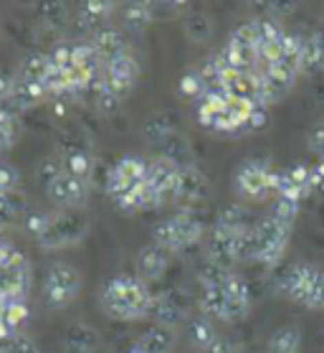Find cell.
I'll return each mask as SVG.
<instances>
[{
    "label": "cell",
    "mask_w": 324,
    "mask_h": 353,
    "mask_svg": "<svg viewBox=\"0 0 324 353\" xmlns=\"http://www.w3.org/2000/svg\"><path fill=\"white\" fill-rule=\"evenodd\" d=\"M152 297L155 295L150 292L147 282L125 274V277H114L107 282L102 292V307L111 321H142L150 315Z\"/></svg>",
    "instance_id": "1"
},
{
    "label": "cell",
    "mask_w": 324,
    "mask_h": 353,
    "mask_svg": "<svg viewBox=\"0 0 324 353\" xmlns=\"http://www.w3.org/2000/svg\"><path fill=\"white\" fill-rule=\"evenodd\" d=\"M89 229H91V221L81 209H63L51 214V224L43 232V236L39 239V247L43 249H63V247H74L79 241L87 239Z\"/></svg>",
    "instance_id": "2"
},
{
    "label": "cell",
    "mask_w": 324,
    "mask_h": 353,
    "mask_svg": "<svg viewBox=\"0 0 324 353\" xmlns=\"http://www.w3.org/2000/svg\"><path fill=\"white\" fill-rule=\"evenodd\" d=\"M200 236H203V226L198 219L190 216V214H177V216L165 219L155 226L152 244L162 247L167 254H180L188 247H193Z\"/></svg>",
    "instance_id": "3"
},
{
    "label": "cell",
    "mask_w": 324,
    "mask_h": 353,
    "mask_svg": "<svg viewBox=\"0 0 324 353\" xmlns=\"http://www.w3.org/2000/svg\"><path fill=\"white\" fill-rule=\"evenodd\" d=\"M81 272L76 267L66 265V262H54L46 270V282H43V295L46 303L54 310L69 307L79 297L81 292Z\"/></svg>",
    "instance_id": "4"
},
{
    "label": "cell",
    "mask_w": 324,
    "mask_h": 353,
    "mask_svg": "<svg viewBox=\"0 0 324 353\" xmlns=\"http://www.w3.org/2000/svg\"><path fill=\"white\" fill-rule=\"evenodd\" d=\"M274 170L266 161H246L233 176V188L246 201H266L274 193Z\"/></svg>",
    "instance_id": "5"
},
{
    "label": "cell",
    "mask_w": 324,
    "mask_h": 353,
    "mask_svg": "<svg viewBox=\"0 0 324 353\" xmlns=\"http://www.w3.org/2000/svg\"><path fill=\"white\" fill-rule=\"evenodd\" d=\"M289 234L292 232L279 224L277 219H259L253 224V236H256V257H253V262L266 267L277 265L281 254H284L286 244H289Z\"/></svg>",
    "instance_id": "6"
},
{
    "label": "cell",
    "mask_w": 324,
    "mask_h": 353,
    "mask_svg": "<svg viewBox=\"0 0 324 353\" xmlns=\"http://www.w3.org/2000/svg\"><path fill=\"white\" fill-rule=\"evenodd\" d=\"M319 274V270H314L307 262H299V265H289L284 272H279L277 277V292L286 300H292L296 305H304L309 290L314 285V277Z\"/></svg>",
    "instance_id": "7"
},
{
    "label": "cell",
    "mask_w": 324,
    "mask_h": 353,
    "mask_svg": "<svg viewBox=\"0 0 324 353\" xmlns=\"http://www.w3.org/2000/svg\"><path fill=\"white\" fill-rule=\"evenodd\" d=\"M147 181L160 193L162 206L165 203H175L177 201V191H180V165H175L173 161L158 155V158H152L147 163Z\"/></svg>",
    "instance_id": "8"
},
{
    "label": "cell",
    "mask_w": 324,
    "mask_h": 353,
    "mask_svg": "<svg viewBox=\"0 0 324 353\" xmlns=\"http://www.w3.org/2000/svg\"><path fill=\"white\" fill-rule=\"evenodd\" d=\"M150 318H155V325L177 330L188 318V297L180 292H162V295L152 297Z\"/></svg>",
    "instance_id": "9"
},
{
    "label": "cell",
    "mask_w": 324,
    "mask_h": 353,
    "mask_svg": "<svg viewBox=\"0 0 324 353\" xmlns=\"http://www.w3.org/2000/svg\"><path fill=\"white\" fill-rule=\"evenodd\" d=\"M259 77H261V105L266 107V105H277L284 97H289V92L294 89L299 74L289 72L281 64H271V66H261Z\"/></svg>",
    "instance_id": "10"
},
{
    "label": "cell",
    "mask_w": 324,
    "mask_h": 353,
    "mask_svg": "<svg viewBox=\"0 0 324 353\" xmlns=\"http://www.w3.org/2000/svg\"><path fill=\"white\" fill-rule=\"evenodd\" d=\"M46 193H48V199L54 201L56 206H61V209H81L89 201L91 183L79 181V178L69 176V173H61L54 183L48 185Z\"/></svg>",
    "instance_id": "11"
},
{
    "label": "cell",
    "mask_w": 324,
    "mask_h": 353,
    "mask_svg": "<svg viewBox=\"0 0 324 353\" xmlns=\"http://www.w3.org/2000/svg\"><path fill=\"white\" fill-rule=\"evenodd\" d=\"M167 265H170V254L165 249L158 244H147L137 254V277L142 282H155L165 274Z\"/></svg>",
    "instance_id": "12"
},
{
    "label": "cell",
    "mask_w": 324,
    "mask_h": 353,
    "mask_svg": "<svg viewBox=\"0 0 324 353\" xmlns=\"http://www.w3.org/2000/svg\"><path fill=\"white\" fill-rule=\"evenodd\" d=\"M226 295H228V313H226V323H238L244 321L248 310H251V290L241 277L230 274L226 280Z\"/></svg>",
    "instance_id": "13"
},
{
    "label": "cell",
    "mask_w": 324,
    "mask_h": 353,
    "mask_svg": "<svg viewBox=\"0 0 324 353\" xmlns=\"http://www.w3.org/2000/svg\"><path fill=\"white\" fill-rule=\"evenodd\" d=\"M208 257L223 267H230L236 262V232L226 226H215L208 234Z\"/></svg>",
    "instance_id": "14"
},
{
    "label": "cell",
    "mask_w": 324,
    "mask_h": 353,
    "mask_svg": "<svg viewBox=\"0 0 324 353\" xmlns=\"http://www.w3.org/2000/svg\"><path fill=\"white\" fill-rule=\"evenodd\" d=\"M208 196V181L195 165H185L180 168V191L175 203H185V206H195Z\"/></svg>",
    "instance_id": "15"
},
{
    "label": "cell",
    "mask_w": 324,
    "mask_h": 353,
    "mask_svg": "<svg viewBox=\"0 0 324 353\" xmlns=\"http://www.w3.org/2000/svg\"><path fill=\"white\" fill-rule=\"evenodd\" d=\"M63 345L69 353H96L102 348V336H99V330H94L87 323H74L66 328Z\"/></svg>",
    "instance_id": "16"
},
{
    "label": "cell",
    "mask_w": 324,
    "mask_h": 353,
    "mask_svg": "<svg viewBox=\"0 0 324 353\" xmlns=\"http://www.w3.org/2000/svg\"><path fill=\"white\" fill-rule=\"evenodd\" d=\"M91 46L96 48V54L102 57L104 64H109L114 59L129 54V51H127L125 33L117 31V28H109V26H104L102 31H96L94 36H91Z\"/></svg>",
    "instance_id": "17"
},
{
    "label": "cell",
    "mask_w": 324,
    "mask_h": 353,
    "mask_svg": "<svg viewBox=\"0 0 324 353\" xmlns=\"http://www.w3.org/2000/svg\"><path fill=\"white\" fill-rule=\"evenodd\" d=\"M51 99V94L46 92V87L41 81L23 79L16 74V81H13V94H10V102L16 110H31V107H39L41 102Z\"/></svg>",
    "instance_id": "18"
},
{
    "label": "cell",
    "mask_w": 324,
    "mask_h": 353,
    "mask_svg": "<svg viewBox=\"0 0 324 353\" xmlns=\"http://www.w3.org/2000/svg\"><path fill=\"white\" fill-rule=\"evenodd\" d=\"M175 345V330L162 328V325H152L137 338L135 348L140 353H173Z\"/></svg>",
    "instance_id": "19"
},
{
    "label": "cell",
    "mask_w": 324,
    "mask_h": 353,
    "mask_svg": "<svg viewBox=\"0 0 324 353\" xmlns=\"http://www.w3.org/2000/svg\"><path fill=\"white\" fill-rule=\"evenodd\" d=\"M177 128H175V117L170 112H152L142 125V137L150 145H162L170 135H175Z\"/></svg>",
    "instance_id": "20"
},
{
    "label": "cell",
    "mask_w": 324,
    "mask_h": 353,
    "mask_svg": "<svg viewBox=\"0 0 324 353\" xmlns=\"http://www.w3.org/2000/svg\"><path fill=\"white\" fill-rule=\"evenodd\" d=\"M28 214V196L23 191L0 193V226H16Z\"/></svg>",
    "instance_id": "21"
},
{
    "label": "cell",
    "mask_w": 324,
    "mask_h": 353,
    "mask_svg": "<svg viewBox=\"0 0 324 353\" xmlns=\"http://www.w3.org/2000/svg\"><path fill=\"white\" fill-rule=\"evenodd\" d=\"M74 66L81 69L94 84L99 81V77H102V72H104V61H102V57L96 54V48L91 46V41L74 43Z\"/></svg>",
    "instance_id": "22"
},
{
    "label": "cell",
    "mask_w": 324,
    "mask_h": 353,
    "mask_svg": "<svg viewBox=\"0 0 324 353\" xmlns=\"http://www.w3.org/2000/svg\"><path fill=\"white\" fill-rule=\"evenodd\" d=\"M109 176L117 178V181H122V183H127V185H140L147 181V161L137 158V155H125V158L111 168Z\"/></svg>",
    "instance_id": "23"
},
{
    "label": "cell",
    "mask_w": 324,
    "mask_h": 353,
    "mask_svg": "<svg viewBox=\"0 0 324 353\" xmlns=\"http://www.w3.org/2000/svg\"><path fill=\"white\" fill-rule=\"evenodd\" d=\"M226 285V282H223ZM223 285H215V288H203V295H200V310L206 313V318H213V321L226 323V313H228V295H226V288Z\"/></svg>",
    "instance_id": "24"
},
{
    "label": "cell",
    "mask_w": 324,
    "mask_h": 353,
    "mask_svg": "<svg viewBox=\"0 0 324 353\" xmlns=\"http://www.w3.org/2000/svg\"><path fill=\"white\" fill-rule=\"evenodd\" d=\"M61 168H63V173L79 178V181L94 183V155H91V153L61 155Z\"/></svg>",
    "instance_id": "25"
},
{
    "label": "cell",
    "mask_w": 324,
    "mask_h": 353,
    "mask_svg": "<svg viewBox=\"0 0 324 353\" xmlns=\"http://www.w3.org/2000/svg\"><path fill=\"white\" fill-rule=\"evenodd\" d=\"M301 345V328L299 325H281L279 330H274V336L269 341V353H299Z\"/></svg>",
    "instance_id": "26"
},
{
    "label": "cell",
    "mask_w": 324,
    "mask_h": 353,
    "mask_svg": "<svg viewBox=\"0 0 324 353\" xmlns=\"http://www.w3.org/2000/svg\"><path fill=\"white\" fill-rule=\"evenodd\" d=\"M31 318V310L23 300H0V321L13 333H23V325Z\"/></svg>",
    "instance_id": "27"
},
{
    "label": "cell",
    "mask_w": 324,
    "mask_h": 353,
    "mask_svg": "<svg viewBox=\"0 0 324 353\" xmlns=\"http://www.w3.org/2000/svg\"><path fill=\"white\" fill-rule=\"evenodd\" d=\"M152 21H155V16H152L150 3H127L125 8H122V23H125L129 31L144 33Z\"/></svg>",
    "instance_id": "28"
},
{
    "label": "cell",
    "mask_w": 324,
    "mask_h": 353,
    "mask_svg": "<svg viewBox=\"0 0 324 353\" xmlns=\"http://www.w3.org/2000/svg\"><path fill=\"white\" fill-rule=\"evenodd\" d=\"M215 341H218V333H215L213 323L208 321V318H195V321L188 323V343L193 348L206 353Z\"/></svg>",
    "instance_id": "29"
},
{
    "label": "cell",
    "mask_w": 324,
    "mask_h": 353,
    "mask_svg": "<svg viewBox=\"0 0 324 353\" xmlns=\"http://www.w3.org/2000/svg\"><path fill=\"white\" fill-rule=\"evenodd\" d=\"M182 31L193 43H206L213 36V18L206 13H188L182 21Z\"/></svg>",
    "instance_id": "30"
},
{
    "label": "cell",
    "mask_w": 324,
    "mask_h": 353,
    "mask_svg": "<svg viewBox=\"0 0 324 353\" xmlns=\"http://www.w3.org/2000/svg\"><path fill=\"white\" fill-rule=\"evenodd\" d=\"M48 69H51V59H48V54H43V51H31V54H25V57L21 59L18 77L31 79V81H43Z\"/></svg>",
    "instance_id": "31"
},
{
    "label": "cell",
    "mask_w": 324,
    "mask_h": 353,
    "mask_svg": "<svg viewBox=\"0 0 324 353\" xmlns=\"http://www.w3.org/2000/svg\"><path fill=\"white\" fill-rule=\"evenodd\" d=\"M324 66V43L316 39L314 33L312 36H304L301 39V72L314 74Z\"/></svg>",
    "instance_id": "32"
},
{
    "label": "cell",
    "mask_w": 324,
    "mask_h": 353,
    "mask_svg": "<svg viewBox=\"0 0 324 353\" xmlns=\"http://www.w3.org/2000/svg\"><path fill=\"white\" fill-rule=\"evenodd\" d=\"M56 148H58V153L61 155H69V153H91V140L87 137L84 130H63L58 132L56 137Z\"/></svg>",
    "instance_id": "33"
},
{
    "label": "cell",
    "mask_w": 324,
    "mask_h": 353,
    "mask_svg": "<svg viewBox=\"0 0 324 353\" xmlns=\"http://www.w3.org/2000/svg\"><path fill=\"white\" fill-rule=\"evenodd\" d=\"M195 274H198V282L203 285V288H215V285H223L233 272H230L228 267L213 262V259L206 254V257L195 265Z\"/></svg>",
    "instance_id": "34"
},
{
    "label": "cell",
    "mask_w": 324,
    "mask_h": 353,
    "mask_svg": "<svg viewBox=\"0 0 324 353\" xmlns=\"http://www.w3.org/2000/svg\"><path fill=\"white\" fill-rule=\"evenodd\" d=\"M160 148H162V158L173 161L175 165H180V168H185V165H193V161H190V143L180 135V132L170 135L165 143L160 145Z\"/></svg>",
    "instance_id": "35"
},
{
    "label": "cell",
    "mask_w": 324,
    "mask_h": 353,
    "mask_svg": "<svg viewBox=\"0 0 324 353\" xmlns=\"http://www.w3.org/2000/svg\"><path fill=\"white\" fill-rule=\"evenodd\" d=\"M114 10H117V6L109 3V0H91V3H84V6H81V13H84L99 31L107 26V21L111 18Z\"/></svg>",
    "instance_id": "36"
},
{
    "label": "cell",
    "mask_w": 324,
    "mask_h": 353,
    "mask_svg": "<svg viewBox=\"0 0 324 353\" xmlns=\"http://www.w3.org/2000/svg\"><path fill=\"white\" fill-rule=\"evenodd\" d=\"M48 224H51V214H48V211H41V209H28V214H25L23 221H21L23 232L36 241L43 236V232L48 229Z\"/></svg>",
    "instance_id": "37"
},
{
    "label": "cell",
    "mask_w": 324,
    "mask_h": 353,
    "mask_svg": "<svg viewBox=\"0 0 324 353\" xmlns=\"http://www.w3.org/2000/svg\"><path fill=\"white\" fill-rule=\"evenodd\" d=\"M269 216L277 219L279 224L286 226V229L292 232L294 221H296V216H299V201L279 199V196H277V201H274V209H271Z\"/></svg>",
    "instance_id": "38"
},
{
    "label": "cell",
    "mask_w": 324,
    "mask_h": 353,
    "mask_svg": "<svg viewBox=\"0 0 324 353\" xmlns=\"http://www.w3.org/2000/svg\"><path fill=\"white\" fill-rule=\"evenodd\" d=\"M21 132H23V128L18 122V114L6 110V107H0V137L6 140V145L13 148L21 140Z\"/></svg>",
    "instance_id": "39"
},
{
    "label": "cell",
    "mask_w": 324,
    "mask_h": 353,
    "mask_svg": "<svg viewBox=\"0 0 324 353\" xmlns=\"http://www.w3.org/2000/svg\"><path fill=\"white\" fill-rule=\"evenodd\" d=\"M177 89H180V94L185 97V99H198V97L203 99V94H206V84L200 79L198 69H188V72L182 74Z\"/></svg>",
    "instance_id": "40"
},
{
    "label": "cell",
    "mask_w": 324,
    "mask_h": 353,
    "mask_svg": "<svg viewBox=\"0 0 324 353\" xmlns=\"http://www.w3.org/2000/svg\"><path fill=\"white\" fill-rule=\"evenodd\" d=\"M43 21L54 31H63V28H69V23H72V16H69V10H66L63 3H51V6L43 8Z\"/></svg>",
    "instance_id": "41"
},
{
    "label": "cell",
    "mask_w": 324,
    "mask_h": 353,
    "mask_svg": "<svg viewBox=\"0 0 324 353\" xmlns=\"http://www.w3.org/2000/svg\"><path fill=\"white\" fill-rule=\"evenodd\" d=\"M218 226H226V229H233V232H238V229H248V224L246 221V211L238 209V206H226V209L218 214Z\"/></svg>",
    "instance_id": "42"
},
{
    "label": "cell",
    "mask_w": 324,
    "mask_h": 353,
    "mask_svg": "<svg viewBox=\"0 0 324 353\" xmlns=\"http://www.w3.org/2000/svg\"><path fill=\"white\" fill-rule=\"evenodd\" d=\"M48 59H51V66L61 69V72H69L74 66V43H56L51 48Z\"/></svg>",
    "instance_id": "43"
},
{
    "label": "cell",
    "mask_w": 324,
    "mask_h": 353,
    "mask_svg": "<svg viewBox=\"0 0 324 353\" xmlns=\"http://www.w3.org/2000/svg\"><path fill=\"white\" fill-rule=\"evenodd\" d=\"M21 191V173L10 163H0V193Z\"/></svg>",
    "instance_id": "44"
},
{
    "label": "cell",
    "mask_w": 324,
    "mask_h": 353,
    "mask_svg": "<svg viewBox=\"0 0 324 353\" xmlns=\"http://www.w3.org/2000/svg\"><path fill=\"white\" fill-rule=\"evenodd\" d=\"M230 43H238V46H256L259 43V31H256V23L248 21V23H241L236 31L230 33Z\"/></svg>",
    "instance_id": "45"
},
{
    "label": "cell",
    "mask_w": 324,
    "mask_h": 353,
    "mask_svg": "<svg viewBox=\"0 0 324 353\" xmlns=\"http://www.w3.org/2000/svg\"><path fill=\"white\" fill-rule=\"evenodd\" d=\"M119 105H122V99H119V97H114L111 92H107V89H96V112L99 114L109 117V114L117 112Z\"/></svg>",
    "instance_id": "46"
},
{
    "label": "cell",
    "mask_w": 324,
    "mask_h": 353,
    "mask_svg": "<svg viewBox=\"0 0 324 353\" xmlns=\"http://www.w3.org/2000/svg\"><path fill=\"white\" fill-rule=\"evenodd\" d=\"M304 307H309V310H324V272H319L314 277V285H312L307 300H304Z\"/></svg>",
    "instance_id": "47"
},
{
    "label": "cell",
    "mask_w": 324,
    "mask_h": 353,
    "mask_svg": "<svg viewBox=\"0 0 324 353\" xmlns=\"http://www.w3.org/2000/svg\"><path fill=\"white\" fill-rule=\"evenodd\" d=\"M63 168H61V161H51V158H46V161L39 165V183L43 185V188H48V185L54 183L56 178L61 176Z\"/></svg>",
    "instance_id": "48"
},
{
    "label": "cell",
    "mask_w": 324,
    "mask_h": 353,
    "mask_svg": "<svg viewBox=\"0 0 324 353\" xmlns=\"http://www.w3.org/2000/svg\"><path fill=\"white\" fill-rule=\"evenodd\" d=\"M8 353H41V348L36 345V341H33L31 336L16 333V338H13L8 345Z\"/></svg>",
    "instance_id": "49"
},
{
    "label": "cell",
    "mask_w": 324,
    "mask_h": 353,
    "mask_svg": "<svg viewBox=\"0 0 324 353\" xmlns=\"http://www.w3.org/2000/svg\"><path fill=\"white\" fill-rule=\"evenodd\" d=\"M309 148L324 158V122H319V125L312 128V132H309Z\"/></svg>",
    "instance_id": "50"
},
{
    "label": "cell",
    "mask_w": 324,
    "mask_h": 353,
    "mask_svg": "<svg viewBox=\"0 0 324 353\" xmlns=\"http://www.w3.org/2000/svg\"><path fill=\"white\" fill-rule=\"evenodd\" d=\"M13 81H16V77H10L8 72L0 69V105L8 102L10 94H13Z\"/></svg>",
    "instance_id": "51"
},
{
    "label": "cell",
    "mask_w": 324,
    "mask_h": 353,
    "mask_svg": "<svg viewBox=\"0 0 324 353\" xmlns=\"http://www.w3.org/2000/svg\"><path fill=\"white\" fill-rule=\"evenodd\" d=\"M206 353H236V351H233V345H230L228 341H226V338L218 336V341H215V343L210 345V348H208Z\"/></svg>",
    "instance_id": "52"
},
{
    "label": "cell",
    "mask_w": 324,
    "mask_h": 353,
    "mask_svg": "<svg viewBox=\"0 0 324 353\" xmlns=\"http://www.w3.org/2000/svg\"><path fill=\"white\" fill-rule=\"evenodd\" d=\"M271 16H284V13H292L296 6L294 3H271Z\"/></svg>",
    "instance_id": "53"
},
{
    "label": "cell",
    "mask_w": 324,
    "mask_h": 353,
    "mask_svg": "<svg viewBox=\"0 0 324 353\" xmlns=\"http://www.w3.org/2000/svg\"><path fill=\"white\" fill-rule=\"evenodd\" d=\"M3 150H8V145H6V140L0 137V153H3Z\"/></svg>",
    "instance_id": "54"
},
{
    "label": "cell",
    "mask_w": 324,
    "mask_h": 353,
    "mask_svg": "<svg viewBox=\"0 0 324 353\" xmlns=\"http://www.w3.org/2000/svg\"><path fill=\"white\" fill-rule=\"evenodd\" d=\"M3 241H6V239H3V236H0V244H3Z\"/></svg>",
    "instance_id": "55"
},
{
    "label": "cell",
    "mask_w": 324,
    "mask_h": 353,
    "mask_svg": "<svg viewBox=\"0 0 324 353\" xmlns=\"http://www.w3.org/2000/svg\"><path fill=\"white\" fill-rule=\"evenodd\" d=\"M0 353H3V348H0Z\"/></svg>",
    "instance_id": "56"
},
{
    "label": "cell",
    "mask_w": 324,
    "mask_h": 353,
    "mask_svg": "<svg viewBox=\"0 0 324 353\" xmlns=\"http://www.w3.org/2000/svg\"><path fill=\"white\" fill-rule=\"evenodd\" d=\"M322 163H324V158H322Z\"/></svg>",
    "instance_id": "57"
}]
</instances>
